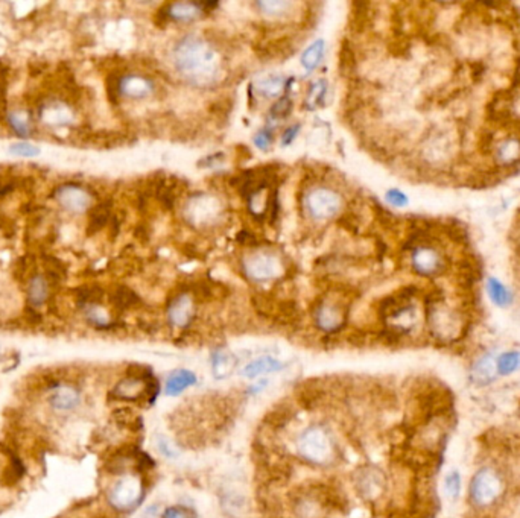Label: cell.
<instances>
[{
    "mask_svg": "<svg viewBox=\"0 0 520 518\" xmlns=\"http://www.w3.org/2000/svg\"><path fill=\"white\" fill-rule=\"evenodd\" d=\"M414 270L421 275H437L444 271V257L429 244L415 249L412 255Z\"/></svg>",
    "mask_w": 520,
    "mask_h": 518,
    "instance_id": "52a82bcc",
    "label": "cell"
},
{
    "mask_svg": "<svg viewBox=\"0 0 520 518\" xmlns=\"http://www.w3.org/2000/svg\"><path fill=\"white\" fill-rule=\"evenodd\" d=\"M341 196L326 187L312 190L306 198V208L309 215L318 220L335 217L341 210Z\"/></svg>",
    "mask_w": 520,
    "mask_h": 518,
    "instance_id": "5b68a950",
    "label": "cell"
},
{
    "mask_svg": "<svg viewBox=\"0 0 520 518\" xmlns=\"http://www.w3.org/2000/svg\"><path fill=\"white\" fill-rule=\"evenodd\" d=\"M9 151L15 153V156H23V157H35L40 153V149L30 145V143H15V145H13Z\"/></svg>",
    "mask_w": 520,
    "mask_h": 518,
    "instance_id": "4dcf8cb0",
    "label": "cell"
},
{
    "mask_svg": "<svg viewBox=\"0 0 520 518\" xmlns=\"http://www.w3.org/2000/svg\"><path fill=\"white\" fill-rule=\"evenodd\" d=\"M44 265H46V272L47 277L52 278L53 282H63L65 277V267L63 263L55 257H44Z\"/></svg>",
    "mask_w": 520,
    "mask_h": 518,
    "instance_id": "484cf974",
    "label": "cell"
},
{
    "mask_svg": "<svg viewBox=\"0 0 520 518\" xmlns=\"http://www.w3.org/2000/svg\"><path fill=\"white\" fill-rule=\"evenodd\" d=\"M56 199L58 203L69 212L73 213H81L90 206V195L87 191H84L80 186H73V184H68L63 186L58 190V195H56Z\"/></svg>",
    "mask_w": 520,
    "mask_h": 518,
    "instance_id": "30bf717a",
    "label": "cell"
},
{
    "mask_svg": "<svg viewBox=\"0 0 520 518\" xmlns=\"http://www.w3.org/2000/svg\"><path fill=\"white\" fill-rule=\"evenodd\" d=\"M151 91H153V84L144 76L128 75L124 80H120V93L131 99L146 98Z\"/></svg>",
    "mask_w": 520,
    "mask_h": 518,
    "instance_id": "9a60e30c",
    "label": "cell"
},
{
    "mask_svg": "<svg viewBox=\"0 0 520 518\" xmlns=\"http://www.w3.org/2000/svg\"><path fill=\"white\" fill-rule=\"evenodd\" d=\"M357 491L367 500H376L383 494L385 489V477L376 468L361 469L356 479Z\"/></svg>",
    "mask_w": 520,
    "mask_h": 518,
    "instance_id": "9c48e42d",
    "label": "cell"
},
{
    "mask_svg": "<svg viewBox=\"0 0 520 518\" xmlns=\"http://www.w3.org/2000/svg\"><path fill=\"white\" fill-rule=\"evenodd\" d=\"M281 368H283V363L279 359L272 358V356H262V358H258L253 362H250L248 365L243 368L242 376L245 379H258V377L265 376V374L277 372Z\"/></svg>",
    "mask_w": 520,
    "mask_h": 518,
    "instance_id": "e0dca14e",
    "label": "cell"
},
{
    "mask_svg": "<svg viewBox=\"0 0 520 518\" xmlns=\"http://www.w3.org/2000/svg\"><path fill=\"white\" fill-rule=\"evenodd\" d=\"M486 287H487V293L490 296V300L493 301L495 305L502 307V309H504V307H508V305L513 304L514 296H513L512 291H509L502 282L497 280V278L488 277Z\"/></svg>",
    "mask_w": 520,
    "mask_h": 518,
    "instance_id": "d6986e66",
    "label": "cell"
},
{
    "mask_svg": "<svg viewBox=\"0 0 520 518\" xmlns=\"http://www.w3.org/2000/svg\"><path fill=\"white\" fill-rule=\"evenodd\" d=\"M196 383V376L195 372L191 369H175L169 377L166 379L165 383V392L166 396L169 397H175L179 396L182 392H184L186 389H189L191 386H194Z\"/></svg>",
    "mask_w": 520,
    "mask_h": 518,
    "instance_id": "5bb4252c",
    "label": "cell"
},
{
    "mask_svg": "<svg viewBox=\"0 0 520 518\" xmlns=\"http://www.w3.org/2000/svg\"><path fill=\"white\" fill-rule=\"evenodd\" d=\"M111 301L119 309H132L140 303V298L134 291H131L127 286H118L116 291L111 295Z\"/></svg>",
    "mask_w": 520,
    "mask_h": 518,
    "instance_id": "603a6c76",
    "label": "cell"
},
{
    "mask_svg": "<svg viewBox=\"0 0 520 518\" xmlns=\"http://www.w3.org/2000/svg\"><path fill=\"white\" fill-rule=\"evenodd\" d=\"M157 447H158L160 452H162L166 457H175L177 456L175 446L169 443V441L166 438H163V436H158Z\"/></svg>",
    "mask_w": 520,
    "mask_h": 518,
    "instance_id": "d590c367",
    "label": "cell"
},
{
    "mask_svg": "<svg viewBox=\"0 0 520 518\" xmlns=\"http://www.w3.org/2000/svg\"><path fill=\"white\" fill-rule=\"evenodd\" d=\"M324 94H326V85L321 84V82L314 84V87H312L310 93L307 94V101L310 103L315 102V105H318L321 102V99H323Z\"/></svg>",
    "mask_w": 520,
    "mask_h": 518,
    "instance_id": "e575fe53",
    "label": "cell"
},
{
    "mask_svg": "<svg viewBox=\"0 0 520 518\" xmlns=\"http://www.w3.org/2000/svg\"><path fill=\"white\" fill-rule=\"evenodd\" d=\"M323 53H324V42L317 40L307 47L303 55H301V64L305 65V69L307 72L315 70L319 65L321 60H323Z\"/></svg>",
    "mask_w": 520,
    "mask_h": 518,
    "instance_id": "7402d4cb",
    "label": "cell"
},
{
    "mask_svg": "<svg viewBox=\"0 0 520 518\" xmlns=\"http://www.w3.org/2000/svg\"><path fill=\"white\" fill-rule=\"evenodd\" d=\"M8 120H9V125H11V128L18 134L20 137H27L30 136V127H27V122H25L18 114L15 113H11L8 116Z\"/></svg>",
    "mask_w": 520,
    "mask_h": 518,
    "instance_id": "f546056e",
    "label": "cell"
},
{
    "mask_svg": "<svg viewBox=\"0 0 520 518\" xmlns=\"http://www.w3.org/2000/svg\"><path fill=\"white\" fill-rule=\"evenodd\" d=\"M27 296H30V303L32 305H42L47 298V284L43 277L37 275L31 280L30 289H27Z\"/></svg>",
    "mask_w": 520,
    "mask_h": 518,
    "instance_id": "d4e9b609",
    "label": "cell"
},
{
    "mask_svg": "<svg viewBox=\"0 0 520 518\" xmlns=\"http://www.w3.org/2000/svg\"><path fill=\"white\" fill-rule=\"evenodd\" d=\"M288 6H289V4H286V2H260L259 4V8L265 9V13L274 14V15L283 13Z\"/></svg>",
    "mask_w": 520,
    "mask_h": 518,
    "instance_id": "836d02e7",
    "label": "cell"
},
{
    "mask_svg": "<svg viewBox=\"0 0 520 518\" xmlns=\"http://www.w3.org/2000/svg\"><path fill=\"white\" fill-rule=\"evenodd\" d=\"M238 367V359L227 350H216L212 356V372L215 379L222 380L230 377Z\"/></svg>",
    "mask_w": 520,
    "mask_h": 518,
    "instance_id": "2e32d148",
    "label": "cell"
},
{
    "mask_svg": "<svg viewBox=\"0 0 520 518\" xmlns=\"http://www.w3.org/2000/svg\"><path fill=\"white\" fill-rule=\"evenodd\" d=\"M175 64L178 70L196 84L210 82L220 67L216 52L203 40L189 37L175 47Z\"/></svg>",
    "mask_w": 520,
    "mask_h": 518,
    "instance_id": "6da1fadb",
    "label": "cell"
},
{
    "mask_svg": "<svg viewBox=\"0 0 520 518\" xmlns=\"http://www.w3.org/2000/svg\"><path fill=\"white\" fill-rule=\"evenodd\" d=\"M195 305L189 295L179 293L167 307V316L175 327H186L194 320Z\"/></svg>",
    "mask_w": 520,
    "mask_h": 518,
    "instance_id": "7c38bea8",
    "label": "cell"
},
{
    "mask_svg": "<svg viewBox=\"0 0 520 518\" xmlns=\"http://www.w3.org/2000/svg\"><path fill=\"white\" fill-rule=\"evenodd\" d=\"M81 396L78 389L72 385H58L49 396V405L53 410L61 412H72L80 406Z\"/></svg>",
    "mask_w": 520,
    "mask_h": 518,
    "instance_id": "8fae6325",
    "label": "cell"
},
{
    "mask_svg": "<svg viewBox=\"0 0 520 518\" xmlns=\"http://www.w3.org/2000/svg\"><path fill=\"white\" fill-rule=\"evenodd\" d=\"M298 132V127H291L286 130V132L283 134V145H289V143L297 137Z\"/></svg>",
    "mask_w": 520,
    "mask_h": 518,
    "instance_id": "74e56055",
    "label": "cell"
},
{
    "mask_svg": "<svg viewBox=\"0 0 520 518\" xmlns=\"http://www.w3.org/2000/svg\"><path fill=\"white\" fill-rule=\"evenodd\" d=\"M271 141H272V136H271V132H268V131H260V132H258V136L254 137V145H256L260 149H268V146L271 145Z\"/></svg>",
    "mask_w": 520,
    "mask_h": 518,
    "instance_id": "8d00e7d4",
    "label": "cell"
},
{
    "mask_svg": "<svg viewBox=\"0 0 520 518\" xmlns=\"http://www.w3.org/2000/svg\"><path fill=\"white\" fill-rule=\"evenodd\" d=\"M283 89V80L279 76H269L259 85V90L265 96H277Z\"/></svg>",
    "mask_w": 520,
    "mask_h": 518,
    "instance_id": "83f0119b",
    "label": "cell"
},
{
    "mask_svg": "<svg viewBox=\"0 0 520 518\" xmlns=\"http://www.w3.org/2000/svg\"><path fill=\"white\" fill-rule=\"evenodd\" d=\"M444 489L450 498H457L461 493V476L458 472H452L444 481Z\"/></svg>",
    "mask_w": 520,
    "mask_h": 518,
    "instance_id": "f1b7e54d",
    "label": "cell"
},
{
    "mask_svg": "<svg viewBox=\"0 0 520 518\" xmlns=\"http://www.w3.org/2000/svg\"><path fill=\"white\" fill-rule=\"evenodd\" d=\"M149 377H151L149 372L131 374V376L118 383L115 389H113V394H115L116 398L125 401H137L149 398L151 394H153L154 385V383H149Z\"/></svg>",
    "mask_w": 520,
    "mask_h": 518,
    "instance_id": "8992f818",
    "label": "cell"
},
{
    "mask_svg": "<svg viewBox=\"0 0 520 518\" xmlns=\"http://www.w3.org/2000/svg\"><path fill=\"white\" fill-rule=\"evenodd\" d=\"M497 377V369H496V359L493 356H484L479 359L475 367L471 368V379L476 381L478 385H488Z\"/></svg>",
    "mask_w": 520,
    "mask_h": 518,
    "instance_id": "ac0fdd59",
    "label": "cell"
},
{
    "mask_svg": "<svg viewBox=\"0 0 520 518\" xmlns=\"http://www.w3.org/2000/svg\"><path fill=\"white\" fill-rule=\"evenodd\" d=\"M200 9V4H172L167 5L165 17L169 20H191Z\"/></svg>",
    "mask_w": 520,
    "mask_h": 518,
    "instance_id": "44dd1931",
    "label": "cell"
},
{
    "mask_svg": "<svg viewBox=\"0 0 520 518\" xmlns=\"http://www.w3.org/2000/svg\"><path fill=\"white\" fill-rule=\"evenodd\" d=\"M520 367V353L519 351H507L499 354L496 359V369L499 376H508L514 372Z\"/></svg>",
    "mask_w": 520,
    "mask_h": 518,
    "instance_id": "cb8c5ba5",
    "label": "cell"
},
{
    "mask_svg": "<svg viewBox=\"0 0 520 518\" xmlns=\"http://www.w3.org/2000/svg\"><path fill=\"white\" fill-rule=\"evenodd\" d=\"M110 215H111L110 203H103V204H99L98 207H94L89 216V225H87L89 234L98 233L99 229L106 227L110 219Z\"/></svg>",
    "mask_w": 520,
    "mask_h": 518,
    "instance_id": "ffe728a7",
    "label": "cell"
},
{
    "mask_svg": "<svg viewBox=\"0 0 520 518\" xmlns=\"http://www.w3.org/2000/svg\"><path fill=\"white\" fill-rule=\"evenodd\" d=\"M163 518H195L194 512L184 506H172L167 507L163 514Z\"/></svg>",
    "mask_w": 520,
    "mask_h": 518,
    "instance_id": "d6a6232c",
    "label": "cell"
},
{
    "mask_svg": "<svg viewBox=\"0 0 520 518\" xmlns=\"http://www.w3.org/2000/svg\"><path fill=\"white\" fill-rule=\"evenodd\" d=\"M280 263L276 257L271 254H258L247 260L245 270L247 275H250L256 282H268L271 278L280 274Z\"/></svg>",
    "mask_w": 520,
    "mask_h": 518,
    "instance_id": "ba28073f",
    "label": "cell"
},
{
    "mask_svg": "<svg viewBox=\"0 0 520 518\" xmlns=\"http://www.w3.org/2000/svg\"><path fill=\"white\" fill-rule=\"evenodd\" d=\"M291 111H292V101L288 98V96H281V98L274 102V105L271 107V116L276 119H285L289 116Z\"/></svg>",
    "mask_w": 520,
    "mask_h": 518,
    "instance_id": "4316f807",
    "label": "cell"
},
{
    "mask_svg": "<svg viewBox=\"0 0 520 518\" xmlns=\"http://www.w3.org/2000/svg\"><path fill=\"white\" fill-rule=\"evenodd\" d=\"M386 201H388L393 207H405L408 204V196H406L403 191L393 189L386 191Z\"/></svg>",
    "mask_w": 520,
    "mask_h": 518,
    "instance_id": "1f68e13d",
    "label": "cell"
},
{
    "mask_svg": "<svg viewBox=\"0 0 520 518\" xmlns=\"http://www.w3.org/2000/svg\"><path fill=\"white\" fill-rule=\"evenodd\" d=\"M297 448L301 457L314 465H326L335 456V443L330 431L321 426H312L300 435Z\"/></svg>",
    "mask_w": 520,
    "mask_h": 518,
    "instance_id": "7a4b0ae2",
    "label": "cell"
},
{
    "mask_svg": "<svg viewBox=\"0 0 520 518\" xmlns=\"http://www.w3.org/2000/svg\"><path fill=\"white\" fill-rule=\"evenodd\" d=\"M144 497V485L137 476L125 474L113 484L108 491V502L119 511L134 507Z\"/></svg>",
    "mask_w": 520,
    "mask_h": 518,
    "instance_id": "3957f363",
    "label": "cell"
},
{
    "mask_svg": "<svg viewBox=\"0 0 520 518\" xmlns=\"http://www.w3.org/2000/svg\"><path fill=\"white\" fill-rule=\"evenodd\" d=\"M345 312L341 309L338 304H323L318 307L315 313V321L318 327L324 331H336L344 325L345 322Z\"/></svg>",
    "mask_w": 520,
    "mask_h": 518,
    "instance_id": "4fadbf2b",
    "label": "cell"
},
{
    "mask_svg": "<svg viewBox=\"0 0 520 518\" xmlns=\"http://www.w3.org/2000/svg\"><path fill=\"white\" fill-rule=\"evenodd\" d=\"M504 489L502 479L497 476L495 469L482 468L471 479L470 495L479 506H487L495 503Z\"/></svg>",
    "mask_w": 520,
    "mask_h": 518,
    "instance_id": "277c9868",
    "label": "cell"
}]
</instances>
